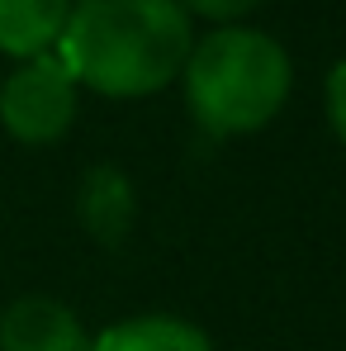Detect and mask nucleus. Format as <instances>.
I'll return each instance as SVG.
<instances>
[{
	"instance_id": "1",
	"label": "nucleus",
	"mask_w": 346,
	"mask_h": 351,
	"mask_svg": "<svg viewBox=\"0 0 346 351\" xmlns=\"http://www.w3.org/2000/svg\"><path fill=\"white\" fill-rule=\"evenodd\" d=\"M195 48L180 0H76L58 38L76 86L110 100H143L171 86Z\"/></svg>"
},
{
	"instance_id": "2",
	"label": "nucleus",
	"mask_w": 346,
	"mask_h": 351,
	"mask_svg": "<svg viewBox=\"0 0 346 351\" xmlns=\"http://www.w3.org/2000/svg\"><path fill=\"white\" fill-rule=\"evenodd\" d=\"M180 76H185V105L195 123L214 138L266 128L285 110L294 86L289 53L271 34L242 29V24H223L204 43H195Z\"/></svg>"
},
{
	"instance_id": "3",
	"label": "nucleus",
	"mask_w": 346,
	"mask_h": 351,
	"mask_svg": "<svg viewBox=\"0 0 346 351\" xmlns=\"http://www.w3.org/2000/svg\"><path fill=\"white\" fill-rule=\"evenodd\" d=\"M76 90L81 86L62 66L58 53L29 58L0 86V123H5V133L29 143V147L58 143L71 128V119H76Z\"/></svg>"
},
{
	"instance_id": "4",
	"label": "nucleus",
	"mask_w": 346,
	"mask_h": 351,
	"mask_svg": "<svg viewBox=\"0 0 346 351\" xmlns=\"http://www.w3.org/2000/svg\"><path fill=\"white\" fill-rule=\"evenodd\" d=\"M86 323L48 294H24L0 313V351H90Z\"/></svg>"
},
{
	"instance_id": "5",
	"label": "nucleus",
	"mask_w": 346,
	"mask_h": 351,
	"mask_svg": "<svg viewBox=\"0 0 346 351\" xmlns=\"http://www.w3.org/2000/svg\"><path fill=\"white\" fill-rule=\"evenodd\" d=\"M133 214H138V195H133V180L119 167H90L81 176L76 219H81V228L95 242L119 247L128 237V228H133Z\"/></svg>"
},
{
	"instance_id": "6",
	"label": "nucleus",
	"mask_w": 346,
	"mask_h": 351,
	"mask_svg": "<svg viewBox=\"0 0 346 351\" xmlns=\"http://www.w3.org/2000/svg\"><path fill=\"white\" fill-rule=\"evenodd\" d=\"M71 0H0V53L29 62L53 53L66 29Z\"/></svg>"
},
{
	"instance_id": "7",
	"label": "nucleus",
	"mask_w": 346,
	"mask_h": 351,
	"mask_svg": "<svg viewBox=\"0 0 346 351\" xmlns=\"http://www.w3.org/2000/svg\"><path fill=\"white\" fill-rule=\"evenodd\" d=\"M90 351H214V342H209L204 328H195L185 318L143 313V318H128V323L105 328Z\"/></svg>"
},
{
	"instance_id": "8",
	"label": "nucleus",
	"mask_w": 346,
	"mask_h": 351,
	"mask_svg": "<svg viewBox=\"0 0 346 351\" xmlns=\"http://www.w3.org/2000/svg\"><path fill=\"white\" fill-rule=\"evenodd\" d=\"M328 123H332V133L346 143V58L328 71Z\"/></svg>"
},
{
	"instance_id": "9",
	"label": "nucleus",
	"mask_w": 346,
	"mask_h": 351,
	"mask_svg": "<svg viewBox=\"0 0 346 351\" xmlns=\"http://www.w3.org/2000/svg\"><path fill=\"white\" fill-rule=\"evenodd\" d=\"M251 5H256V0H180V10H185V14H204V19H219V24L242 19Z\"/></svg>"
}]
</instances>
